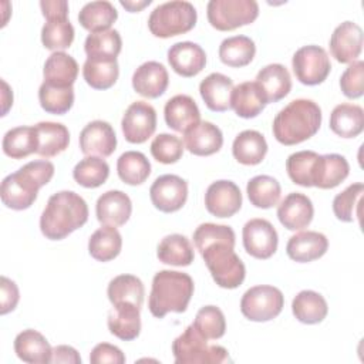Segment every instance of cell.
Returning <instances> with one entry per match:
<instances>
[{
	"label": "cell",
	"mask_w": 364,
	"mask_h": 364,
	"mask_svg": "<svg viewBox=\"0 0 364 364\" xmlns=\"http://www.w3.org/2000/svg\"><path fill=\"white\" fill-rule=\"evenodd\" d=\"M87 220V202L73 191H60L48 198L40 216V229L47 239L61 240Z\"/></svg>",
	"instance_id": "cell-1"
},
{
	"label": "cell",
	"mask_w": 364,
	"mask_h": 364,
	"mask_svg": "<svg viewBox=\"0 0 364 364\" xmlns=\"http://www.w3.org/2000/svg\"><path fill=\"white\" fill-rule=\"evenodd\" d=\"M53 175L54 165L50 161L40 159L27 162L1 181V202L14 210L28 209L36 202L40 188L47 185Z\"/></svg>",
	"instance_id": "cell-2"
},
{
	"label": "cell",
	"mask_w": 364,
	"mask_h": 364,
	"mask_svg": "<svg viewBox=\"0 0 364 364\" xmlns=\"http://www.w3.org/2000/svg\"><path fill=\"white\" fill-rule=\"evenodd\" d=\"M321 108L313 100L297 98L277 112L273 119V135L283 145L300 144L318 131Z\"/></svg>",
	"instance_id": "cell-3"
},
{
	"label": "cell",
	"mask_w": 364,
	"mask_h": 364,
	"mask_svg": "<svg viewBox=\"0 0 364 364\" xmlns=\"http://www.w3.org/2000/svg\"><path fill=\"white\" fill-rule=\"evenodd\" d=\"M195 284L189 274L176 270H161L152 279L148 307L154 317L168 313H183L193 294Z\"/></svg>",
	"instance_id": "cell-4"
},
{
	"label": "cell",
	"mask_w": 364,
	"mask_h": 364,
	"mask_svg": "<svg viewBox=\"0 0 364 364\" xmlns=\"http://www.w3.org/2000/svg\"><path fill=\"white\" fill-rule=\"evenodd\" d=\"M233 247L235 245L226 242H215L199 252L212 274V279L223 289L239 287L246 276V267L235 253Z\"/></svg>",
	"instance_id": "cell-5"
},
{
	"label": "cell",
	"mask_w": 364,
	"mask_h": 364,
	"mask_svg": "<svg viewBox=\"0 0 364 364\" xmlns=\"http://www.w3.org/2000/svg\"><path fill=\"white\" fill-rule=\"evenodd\" d=\"M198 20L196 9L183 0L166 1L156 6L148 18L149 31L159 38H169L191 31Z\"/></svg>",
	"instance_id": "cell-6"
},
{
	"label": "cell",
	"mask_w": 364,
	"mask_h": 364,
	"mask_svg": "<svg viewBox=\"0 0 364 364\" xmlns=\"http://www.w3.org/2000/svg\"><path fill=\"white\" fill-rule=\"evenodd\" d=\"M172 353L176 364H220L230 361L225 347L208 344V340L192 324L173 340Z\"/></svg>",
	"instance_id": "cell-7"
},
{
	"label": "cell",
	"mask_w": 364,
	"mask_h": 364,
	"mask_svg": "<svg viewBox=\"0 0 364 364\" xmlns=\"http://www.w3.org/2000/svg\"><path fill=\"white\" fill-rule=\"evenodd\" d=\"M206 16L213 28L230 31L253 23L259 16V4L255 0H210Z\"/></svg>",
	"instance_id": "cell-8"
},
{
	"label": "cell",
	"mask_w": 364,
	"mask_h": 364,
	"mask_svg": "<svg viewBox=\"0 0 364 364\" xmlns=\"http://www.w3.org/2000/svg\"><path fill=\"white\" fill-rule=\"evenodd\" d=\"M284 306L283 293L269 284L247 289L240 300V311L250 321H269L277 317Z\"/></svg>",
	"instance_id": "cell-9"
},
{
	"label": "cell",
	"mask_w": 364,
	"mask_h": 364,
	"mask_svg": "<svg viewBox=\"0 0 364 364\" xmlns=\"http://www.w3.org/2000/svg\"><path fill=\"white\" fill-rule=\"evenodd\" d=\"M296 78L304 85L321 84L330 74V57L323 47L310 44L300 47L291 58Z\"/></svg>",
	"instance_id": "cell-10"
},
{
	"label": "cell",
	"mask_w": 364,
	"mask_h": 364,
	"mask_svg": "<svg viewBox=\"0 0 364 364\" xmlns=\"http://www.w3.org/2000/svg\"><path fill=\"white\" fill-rule=\"evenodd\" d=\"M245 250L255 259H269L277 250V232L274 226L262 218L250 219L242 230Z\"/></svg>",
	"instance_id": "cell-11"
},
{
	"label": "cell",
	"mask_w": 364,
	"mask_h": 364,
	"mask_svg": "<svg viewBox=\"0 0 364 364\" xmlns=\"http://www.w3.org/2000/svg\"><path fill=\"white\" fill-rule=\"evenodd\" d=\"M124 138L131 144H142L156 129V111L145 101L132 102L121 121Z\"/></svg>",
	"instance_id": "cell-12"
},
{
	"label": "cell",
	"mask_w": 364,
	"mask_h": 364,
	"mask_svg": "<svg viewBox=\"0 0 364 364\" xmlns=\"http://www.w3.org/2000/svg\"><path fill=\"white\" fill-rule=\"evenodd\" d=\"M149 198L152 205L161 212H176L188 199V183L178 175H161L151 185Z\"/></svg>",
	"instance_id": "cell-13"
},
{
	"label": "cell",
	"mask_w": 364,
	"mask_h": 364,
	"mask_svg": "<svg viewBox=\"0 0 364 364\" xmlns=\"http://www.w3.org/2000/svg\"><path fill=\"white\" fill-rule=\"evenodd\" d=\"M206 210L216 218H230L242 208L239 186L226 179L212 182L205 192Z\"/></svg>",
	"instance_id": "cell-14"
},
{
	"label": "cell",
	"mask_w": 364,
	"mask_h": 364,
	"mask_svg": "<svg viewBox=\"0 0 364 364\" xmlns=\"http://www.w3.org/2000/svg\"><path fill=\"white\" fill-rule=\"evenodd\" d=\"M80 149L87 156L107 158L117 148V135L112 125L102 119L88 122L80 132Z\"/></svg>",
	"instance_id": "cell-15"
},
{
	"label": "cell",
	"mask_w": 364,
	"mask_h": 364,
	"mask_svg": "<svg viewBox=\"0 0 364 364\" xmlns=\"http://www.w3.org/2000/svg\"><path fill=\"white\" fill-rule=\"evenodd\" d=\"M363 51V30L354 21L338 24L330 37V53L341 64H351Z\"/></svg>",
	"instance_id": "cell-16"
},
{
	"label": "cell",
	"mask_w": 364,
	"mask_h": 364,
	"mask_svg": "<svg viewBox=\"0 0 364 364\" xmlns=\"http://www.w3.org/2000/svg\"><path fill=\"white\" fill-rule=\"evenodd\" d=\"M168 63L178 75L195 77L206 65V53L196 43L179 41L169 47Z\"/></svg>",
	"instance_id": "cell-17"
},
{
	"label": "cell",
	"mask_w": 364,
	"mask_h": 364,
	"mask_svg": "<svg viewBox=\"0 0 364 364\" xmlns=\"http://www.w3.org/2000/svg\"><path fill=\"white\" fill-rule=\"evenodd\" d=\"M314 208L310 198L300 192H291L279 203V222L289 230H301L310 225Z\"/></svg>",
	"instance_id": "cell-18"
},
{
	"label": "cell",
	"mask_w": 364,
	"mask_h": 364,
	"mask_svg": "<svg viewBox=\"0 0 364 364\" xmlns=\"http://www.w3.org/2000/svg\"><path fill=\"white\" fill-rule=\"evenodd\" d=\"M132 213V202L122 191H107L95 203V215L101 225L122 226Z\"/></svg>",
	"instance_id": "cell-19"
},
{
	"label": "cell",
	"mask_w": 364,
	"mask_h": 364,
	"mask_svg": "<svg viewBox=\"0 0 364 364\" xmlns=\"http://www.w3.org/2000/svg\"><path fill=\"white\" fill-rule=\"evenodd\" d=\"M169 84V75L164 64L146 61L132 74V88L145 98L161 97Z\"/></svg>",
	"instance_id": "cell-20"
},
{
	"label": "cell",
	"mask_w": 364,
	"mask_h": 364,
	"mask_svg": "<svg viewBox=\"0 0 364 364\" xmlns=\"http://www.w3.org/2000/svg\"><path fill=\"white\" fill-rule=\"evenodd\" d=\"M222 131L209 121H200L183 132V146L193 155H213L222 148Z\"/></svg>",
	"instance_id": "cell-21"
},
{
	"label": "cell",
	"mask_w": 364,
	"mask_h": 364,
	"mask_svg": "<svg viewBox=\"0 0 364 364\" xmlns=\"http://www.w3.org/2000/svg\"><path fill=\"white\" fill-rule=\"evenodd\" d=\"M166 125L176 132H186L200 122V112L195 100L186 94H178L169 98L164 108Z\"/></svg>",
	"instance_id": "cell-22"
},
{
	"label": "cell",
	"mask_w": 364,
	"mask_h": 364,
	"mask_svg": "<svg viewBox=\"0 0 364 364\" xmlns=\"http://www.w3.org/2000/svg\"><path fill=\"white\" fill-rule=\"evenodd\" d=\"M328 249L327 237L316 230H306L293 235L287 245V256L299 263H309L324 256Z\"/></svg>",
	"instance_id": "cell-23"
},
{
	"label": "cell",
	"mask_w": 364,
	"mask_h": 364,
	"mask_svg": "<svg viewBox=\"0 0 364 364\" xmlns=\"http://www.w3.org/2000/svg\"><path fill=\"white\" fill-rule=\"evenodd\" d=\"M141 307L132 303L112 304L108 313V328L111 334L124 341L135 340L141 331Z\"/></svg>",
	"instance_id": "cell-24"
},
{
	"label": "cell",
	"mask_w": 364,
	"mask_h": 364,
	"mask_svg": "<svg viewBox=\"0 0 364 364\" xmlns=\"http://www.w3.org/2000/svg\"><path fill=\"white\" fill-rule=\"evenodd\" d=\"M255 82L260 88L267 104L283 100L291 90V78L289 70L283 64L277 63L263 67L257 73Z\"/></svg>",
	"instance_id": "cell-25"
},
{
	"label": "cell",
	"mask_w": 364,
	"mask_h": 364,
	"mask_svg": "<svg viewBox=\"0 0 364 364\" xmlns=\"http://www.w3.org/2000/svg\"><path fill=\"white\" fill-rule=\"evenodd\" d=\"M14 353L24 363L46 364L51 361L53 348L40 331L27 328L16 336Z\"/></svg>",
	"instance_id": "cell-26"
},
{
	"label": "cell",
	"mask_w": 364,
	"mask_h": 364,
	"mask_svg": "<svg viewBox=\"0 0 364 364\" xmlns=\"http://www.w3.org/2000/svg\"><path fill=\"white\" fill-rule=\"evenodd\" d=\"M233 91V81L220 73H212L199 84V92L206 107L215 112L230 109V97Z\"/></svg>",
	"instance_id": "cell-27"
},
{
	"label": "cell",
	"mask_w": 364,
	"mask_h": 364,
	"mask_svg": "<svg viewBox=\"0 0 364 364\" xmlns=\"http://www.w3.org/2000/svg\"><path fill=\"white\" fill-rule=\"evenodd\" d=\"M37 135V151L40 156L53 158L68 148L70 132L68 128L60 122L41 121L34 125Z\"/></svg>",
	"instance_id": "cell-28"
},
{
	"label": "cell",
	"mask_w": 364,
	"mask_h": 364,
	"mask_svg": "<svg viewBox=\"0 0 364 364\" xmlns=\"http://www.w3.org/2000/svg\"><path fill=\"white\" fill-rule=\"evenodd\" d=\"M348 173L350 165L343 155H318L313 175V186L320 189H333L338 186L348 176Z\"/></svg>",
	"instance_id": "cell-29"
},
{
	"label": "cell",
	"mask_w": 364,
	"mask_h": 364,
	"mask_svg": "<svg viewBox=\"0 0 364 364\" xmlns=\"http://www.w3.org/2000/svg\"><path fill=\"white\" fill-rule=\"evenodd\" d=\"M78 63L64 51H54L44 63V82L54 87H73L78 75Z\"/></svg>",
	"instance_id": "cell-30"
},
{
	"label": "cell",
	"mask_w": 364,
	"mask_h": 364,
	"mask_svg": "<svg viewBox=\"0 0 364 364\" xmlns=\"http://www.w3.org/2000/svg\"><path fill=\"white\" fill-rule=\"evenodd\" d=\"M330 128L341 138H355L364 129V111L357 104H338L330 114Z\"/></svg>",
	"instance_id": "cell-31"
},
{
	"label": "cell",
	"mask_w": 364,
	"mask_h": 364,
	"mask_svg": "<svg viewBox=\"0 0 364 364\" xmlns=\"http://www.w3.org/2000/svg\"><path fill=\"white\" fill-rule=\"evenodd\" d=\"M266 100L255 81H245L233 87L230 107L240 118H255L266 107Z\"/></svg>",
	"instance_id": "cell-32"
},
{
	"label": "cell",
	"mask_w": 364,
	"mask_h": 364,
	"mask_svg": "<svg viewBox=\"0 0 364 364\" xmlns=\"http://www.w3.org/2000/svg\"><path fill=\"white\" fill-rule=\"evenodd\" d=\"M232 154L242 165H257L267 154V142L259 131L246 129L235 138Z\"/></svg>",
	"instance_id": "cell-33"
},
{
	"label": "cell",
	"mask_w": 364,
	"mask_h": 364,
	"mask_svg": "<svg viewBox=\"0 0 364 364\" xmlns=\"http://www.w3.org/2000/svg\"><path fill=\"white\" fill-rule=\"evenodd\" d=\"M291 311L300 323L317 324L326 318L328 306L320 293L314 290H301L291 301Z\"/></svg>",
	"instance_id": "cell-34"
},
{
	"label": "cell",
	"mask_w": 364,
	"mask_h": 364,
	"mask_svg": "<svg viewBox=\"0 0 364 364\" xmlns=\"http://www.w3.org/2000/svg\"><path fill=\"white\" fill-rule=\"evenodd\" d=\"M119 75L117 58H87L82 65V77L94 90L111 88Z\"/></svg>",
	"instance_id": "cell-35"
},
{
	"label": "cell",
	"mask_w": 364,
	"mask_h": 364,
	"mask_svg": "<svg viewBox=\"0 0 364 364\" xmlns=\"http://www.w3.org/2000/svg\"><path fill=\"white\" fill-rule=\"evenodd\" d=\"M156 257L159 262L171 266H189L193 259V247L189 239L179 233L165 236L156 249Z\"/></svg>",
	"instance_id": "cell-36"
},
{
	"label": "cell",
	"mask_w": 364,
	"mask_h": 364,
	"mask_svg": "<svg viewBox=\"0 0 364 364\" xmlns=\"http://www.w3.org/2000/svg\"><path fill=\"white\" fill-rule=\"evenodd\" d=\"M117 18H118L117 9L114 7L112 3L107 0L90 1L84 4L78 13L80 24L91 33L109 30V27Z\"/></svg>",
	"instance_id": "cell-37"
},
{
	"label": "cell",
	"mask_w": 364,
	"mask_h": 364,
	"mask_svg": "<svg viewBox=\"0 0 364 364\" xmlns=\"http://www.w3.org/2000/svg\"><path fill=\"white\" fill-rule=\"evenodd\" d=\"M122 247L121 233L115 226L104 225L97 229L88 240V252L92 259L98 262H109L115 259Z\"/></svg>",
	"instance_id": "cell-38"
},
{
	"label": "cell",
	"mask_w": 364,
	"mask_h": 364,
	"mask_svg": "<svg viewBox=\"0 0 364 364\" xmlns=\"http://www.w3.org/2000/svg\"><path fill=\"white\" fill-rule=\"evenodd\" d=\"M107 296L112 304L132 303L141 307L144 303L145 287L141 279L134 274H118L108 283Z\"/></svg>",
	"instance_id": "cell-39"
},
{
	"label": "cell",
	"mask_w": 364,
	"mask_h": 364,
	"mask_svg": "<svg viewBox=\"0 0 364 364\" xmlns=\"http://www.w3.org/2000/svg\"><path fill=\"white\" fill-rule=\"evenodd\" d=\"M256 54L255 41L247 36L225 38L219 46V58L223 64L239 68L252 63Z\"/></svg>",
	"instance_id": "cell-40"
},
{
	"label": "cell",
	"mask_w": 364,
	"mask_h": 364,
	"mask_svg": "<svg viewBox=\"0 0 364 364\" xmlns=\"http://www.w3.org/2000/svg\"><path fill=\"white\" fill-rule=\"evenodd\" d=\"M3 152L13 159H23L37 151V135L33 127H16L3 136Z\"/></svg>",
	"instance_id": "cell-41"
},
{
	"label": "cell",
	"mask_w": 364,
	"mask_h": 364,
	"mask_svg": "<svg viewBox=\"0 0 364 364\" xmlns=\"http://www.w3.org/2000/svg\"><path fill=\"white\" fill-rule=\"evenodd\" d=\"M246 193L250 203L260 209H269L279 203L282 188L277 179L269 175L253 176L246 186Z\"/></svg>",
	"instance_id": "cell-42"
},
{
	"label": "cell",
	"mask_w": 364,
	"mask_h": 364,
	"mask_svg": "<svg viewBox=\"0 0 364 364\" xmlns=\"http://www.w3.org/2000/svg\"><path fill=\"white\" fill-rule=\"evenodd\" d=\"M119 179L127 185H141L151 175L148 158L138 151H127L117 161Z\"/></svg>",
	"instance_id": "cell-43"
},
{
	"label": "cell",
	"mask_w": 364,
	"mask_h": 364,
	"mask_svg": "<svg viewBox=\"0 0 364 364\" xmlns=\"http://www.w3.org/2000/svg\"><path fill=\"white\" fill-rule=\"evenodd\" d=\"M122 40L117 30H105L87 36L84 50L87 58H117L121 53Z\"/></svg>",
	"instance_id": "cell-44"
},
{
	"label": "cell",
	"mask_w": 364,
	"mask_h": 364,
	"mask_svg": "<svg viewBox=\"0 0 364 364\" xmlns=\"http://www.w3.org/2000/svg\"><path fill=\"white\" fill-rule=\"evenodd\" d=\"M109 176V166L101 156H85L73 169V178L84 188H98Z\"/></svg>",
	"instance_id": "cell-45"
},
{
	"label": "cell",
	"mask_w": 364,
	"mask_h": 364,
	"mask_svg": "<svg viewBox=\"0 0 364 364\" xmlns=\"http://www.w3.org/2000/svg\"><path fill=\"white\" fill-rule=\"evenodd\" d=\"M74 34L75 31L68 17L51 18L41 28V43L48 50L63 51L73 44Z\"/></svg>",
	"instance_id": "cell-46"
},
{
	"label": "cell",
	"mask_w": 364,
	"mask_h": 364,
	"mask_svg": "<svg viewBox=\"0 0 364 364\" xmlns=\"http://www.w3.org/2000/svg\"><path fill=\"white\" fill-rule=\"evenodd\" d=\"M317 159L318 154L314 151H299L289 155L286 159V171L293 183L311 188Z\"/></svg>",
	"instance_id": "cell-47"
},
{
	"label": "cell",
	"mask_w": 364,
	"mask_h": 364,
	"mask_svg": "<svg viewBox=\"0 0 364 364\" xmlns=\"http://www.w3.org/2000/svg\"><path fill=\"white\" fill-rule=\"evenodd\" d=\"M38 101L46 112L63 115L68 112L74 104V88L54 87L43 82L38 88Z\"/></svg>",
	"instance_id": "cell-48"
},
{
	"label": "cell",
	"mask_w": 364,
	"mask_h": 364,
	"mask_svg": "<svg viewBox=\"0 0 364 364\" xmlns=\"http://www.w3.org/2000/svg\"><path fill=\"white\" fill-rule=\"evenodd\" d=\"M363 192L364 185L361 182H355L334 196L333 212L338 220L350 223L354 222L355 216H360V203Z\"/></svg>",
	"instance_id": "cell-49"
},
{
	"label": "cell",
	"mask_w": 364,
	"mask_h": 364,
	"mask_svg": "<svg viewBox=\"0 0 364 364\" xmlns=\"http://www.w3.org/2000/svg\"><path fill=\"white\" fill-rule=\"evenodd\" d=\"M192 326L206 340H218L226 331L225 314L216 306H203L196 313Z\"/></svg>",
	"instance_id": "cell-50"
},
{
	"label": "cell",
	"mask_w": 364,
	"mask_h": 364,
	"mask_svg": "<svg viewBox=\"0 0 364 364\" xmlns=\"http://www.w3.org/2000/svg\"><path fill=\"white\" fill-rule=\"evenodd\" d=\"M183 142L172 134H159L151 142V155L161 164H175L182 158Z\"/></svg>",
	"instance_id": "cell-51"
},
{
	"label": "cell",
	"mask_w": 364,
	"mask_h": 364,
	"mask_svg": "<svg viewBox=\"0 0 364 364\" xmlns=\"http://www.w3.org/2000/svg\"><path fill=\"white\" fill-rule=\"evenodd\" d=\"M215 242H226L230 245L236 243L235 232L228 225H216V223H202L193 232V243L196 249L200 252L210 243Z\"/></svg>",
	"instance_id": "cell-52"
},
{
	"label": "cell",
	"mask_w": 364,
	"mask_h": 364,
	"mask_svg": "<svg viewBox=\"0 0 364 364\" xmlns=\"http://www.w3.org/2000/svg\"><path fill=\"white\" fill-rule=\"evenodd\" d=\"M340 88L347 98L355 100L364 94V61H353L340 77Z\"/></svg>",
	"instance_id": "cell-53"
},
{
	"label": "cell",
	"mask_w": 364,
	"mask_h": 364,
	"mask_svg": "<svg viewBox=\"0 0 364 364\" xmlns=\"http://www.w3.org/2000/svg\"><path fill=\"white\" fill-rule=\"evenodd\" d=\"M90 363L91 364H104V363L124 364L125 355L117 346H112L109 343H100L91 350Z\"/></svg>",
	"instance_id": "cell-54"
},
{
	"label": "cell",
	"mask_w": 364,
	"mask_h": 364,
	"mask_svg": "<svg viewBox=\"0 0 364 364\" xmlns=\"http://www.w3.org/2000/svg\"><path fill=\"white\" fill-rule=\"evenodd\" d=\"M0 290H1V306H0V313L7 314L13 311L18 303L20 293L17 284L10 280L6 276H1L0 279Z\"/></svg>",
	"instance_id": "cell-55"
},
{
	"label": "cell",
	"mask_w": 364,
	"mask_h": 364,
	"mask_svg": "<svg viewBox=\"0 0 364 364\" xmlns=\"http://www.w3.org/2000/svg\"><path fill=\"white\" fill-rule=\"evenodd\" d=\"M40 7L43 11V16L47 20L68 17V3L65 0H41Z\"/></svg>",
	"instance_id": "cell-56"
},
{
	"label": "cell",
	"mask_w": 364,
	"mask_h": 364,
	"mask_svg": "<svg viewBox=\"0 0 364 364\" xmlns=\"http://www.w3.org/2000/svg\"><path fill=\"white\" fill-rule=\"evenodd\" d=\"M50 363H71V364H80L81 357L78 351L71 346H57L53 348L51 353V361Z\"/></svg>",
	"instance_id": "cell-57"
},
{
	"label": "cell",
	"mask_w": 364,
	"mask_h": 364,
	"mask_svg": "<svg viewBox=\"0 0 364 364\" xmlns=\"http://www.w3.org/2000/svg\"><path fill=\"white\" fill-rule=\"evenodd\" d=\"M1 85H3V114L1 115H6L10 105L13 104V92L10 91V88L4 80H1Z\"/></svg>",
	"instance_id": "cell-58"
},
{
	"label": "cell",
	"mask_w": 364,
	"mask_h": 364,
	"mask_svg": "<svg viewBox=\"0 0 364 364\" xmlns=\"http://www.w3.org/2000/svg\"><path fill=\"white\" fill-rule=\"evenodd\" d=\"M119 4H121L122 7H125V9H127L128 11H131V13H136V11L142 10L144 7L149 6V4H151V0H144V1H124V0H121Z\"/></svg>",
	"instance_id": "cell-59"
}]
</instances>
